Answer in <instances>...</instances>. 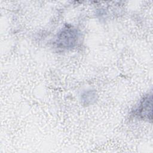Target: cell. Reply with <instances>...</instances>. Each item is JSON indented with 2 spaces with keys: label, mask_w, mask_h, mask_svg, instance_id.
Here are the masks:
<instances>
[{
  "label": "cell",
  "mask_w": 153,
  "mask_h": 153,
  "mask_svg": "<svg viewBox=\"0 0 153 153\" xmlns=\"http://www.w3.org/2000/svg\"><path fill=\"white\" fill-rule=\"evenodd\" d=\"M78 35L75 29L72 27H65L58 34L57 44L67 48L72 47L77 41Z\"/></svg>",
  "instance_id": "cell-1"
},
{
  "label": "cell",
  "mask_w": 153,
  "mask_h": 153,
  "mask_svg": "<svg viewBox=\"0 0 153 153\" xmlns=\"http://www.w3.org/2000/svg\"><path fill=\"white\" fill-rule=\"evenodd\" d=\"M152 96L151 95H148L143 97L139 104L134 110V115L138 117H142V118H149V116L151 117V110H152Z\"/></svg>",
  "instance_id": "cell-2"
}]
</instances>
